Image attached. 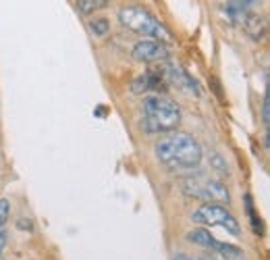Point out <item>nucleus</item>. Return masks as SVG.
Returning a JSON list of instances; mask_svg holds the SVG:
<instances>
[{
	"label": "nucleus",
	"mask_w": 270,
	"mask_h": 260,
	"mask_svg": "<svg viewBox=\"0 0 270 260\" xmlns=\"http://www.w3.org/2000/svg\"><path fill=\"white\" fill-rule=\"evenodd\" d=\"M156 158L170 171L195 169L202 162V146L189 133H168L154 146Z\"/></svg>",
	"instance_id": "obj_1"
},
{
	"label": "nucleus",
	"mask_w": 270,
	"mask_h": 260,
	"mask_svg": "<svg viewBox=\"0 0 270 260\" xmlns=\"http://www.w3.org/2000/svg\"><path fill=\"white\" fill-rule=\"evenodd\" d=\"M268 108H270V104H268V92H266V96H264V104H262V121H264V125H266V127H268V119H270Z\"/></svg>",
	"instance_id": "obj_15"
},
{
	"label": "nucleus",
	"mask_w": 270,
	"mask_h": 260,
	"mask_svg": "<svg viewBox=\"0 0 270 260\" xmlns=\"http://www.w3.org/2000/svg\"><path fill=\"white\" fill-rule=\"evenodd\" d=\"M5 245H7V233H5V231H0V256H3Z\"/></svg>",
	"instance_id": "obj_16"
},
{
	"label": "nucleus",
	"mask_w": 270,
	"mask_h": 260,
	"mask_svg": "<svg viewBox=\"0 0 270 260\" xmlns=\"http://www.w3.org/2000/svg\"><path fill=\"white\" fill-rule=\"evenodd\" d=\"M11 216V202L9 200H0V231H3V227L7 225Z\"/></svg>",
	"instance_id": "obj_14"
},
{
	"label": "nucleus",
	"mask_w": 270,
	"mask_h": 260,
	"mask_svg": "<svg viewBox=\"0 0 270 260\" xmlns=\"http://www.w3.org/2000/svg\"><path fill=\"white\" fill-rule=\"evenodd\" d=\"M183 194L189 196V198H195V200H202L206 204H214V202H229L231 200V194L226 185L218 179H212V177H189V179L183 181L181 185Z\"/></svg>",
	"instance_id": "obj_4"
},
{
	"label": "nucleus",
	"mask_w": 270,
	"mask_h": 260,
	"mask_svg": "<svg viewBox=\"0 0 270 260\" xmlns=\"http://www.w3.org/2000/svg\"><path fill=\"white\" fill-rule=\"evenodd\" d=\"M164 84V77L160 75V71H150L146 75H141L133 81V90L135 92H148V90H158Z\"/></svg>",
	"instance_id": "obj_8"
},
{
	"label": "nucleus",
	"mask_w": 270,
	"mask_h": 260,
	"mask_svg": "<svg viewBox=\"0 0 270 260\" xmlns=\"http://www.w3.org/2000/svg\"><path fill=\"white\" fill-rule=\"evenodd\" d=\"M237 19L241 21V27L245 30V34L251 36L253 40H264V38H266V34H268V23H266L264 17L255 15V13L245 11L243 15H239Z\"/></svg>",
	"instance_id": "obj_7"
},
{
	"label": "nucleus",
	"mask_w": 270,
	"mask_h": 260,
	"mask_svg": "<svg viewBox=\"0 0 270 260\" xmlns=\"http://www.w3.org/2000/svg\"><path fill=\"white\" fill-rule=\"evenodd\" d=\"M119 21L137 36H146L152 40H158V42H170L173 40L166 27L141 7H123L119 11Z\"/></svg>",
	"instance_id": "obj_3"
},
{
	"label": "nucleus",
	"mask_w": 270,
	"mask_h": 260,
	"mask_svg": "<svg viewBox=\"0 0 270 260\" xmlns=\"http://www.w3.org/2000/svg\"><path fill=\"white\" fill-rule=\"evenodd\" d=\"M255 3V0H231L229 5H226V11H229V15L233 19H237L239 15H243V13Z\"/></svg>",
	"instance_id": "obj_11"
},
{
	"label": "nucleus",
	"mask_w": 270,
	"mask_h": 260,
	"mask_svg": "<svg viewBox=\"0 0 270 260\" xmlns=\"http://www.w3.org/2000/svg\"><path fill=\"white\" fill-rule=\"evenodd\" d=\"M106 7H108V0H77V9L85 13V15H92V13Z\"/></svg>",
	"instance_id": "obj_10"
},
{
	"label": "nucleus",
	"mask_w": 270,
	"mask_h": 260,
	"mask_svg": "<svg viewBox=\"0 0 270 260\" xmlns=\"http://www.w3.org/2000/svg\"><path fill=\"white\" fill-rule=\"evenodd\" d=\"M90 30L94 32V36L104 38V36H108V32H110V23H108V19H104V17L92 19V21H90Z\"/></svg>",
	"instance_id": "obj_12"
},
{
	"label": "nucleus",
	"mask_w": 270,
	"mask_h": 260,
	"mask_svg": "<svg viewBox=\"0 0 270 260\" xmlns=\"http://www.w3.org/2000/svg\"><path fill=\"white\" fill-rule=\"evenodd\" d=\"M181 123L179 106L164 98L160 94H154L144 98V127L148 133H166L175 131Z\"/></svg>",
	"instance_id": "obj_2"
},
{
	"label": "nucleus",
	"mask_w": 270,
	"mask_h": 260,
	"mask_svg": "<svg viewBox=\"0 0 270 260\" xmlns=\"http://www.w3.org/2000/svg\"><path fill=\"white\" fill-rule=\"evenodd\" d=\"M187 241L202 245V248L214 250V245H216L218 239L212 237V235H210V231H206V229H193V231H189V233H187Z\"/></svg>",
	"instance_id": "obj_9"
},
{
	"label": "nucleus",
	"mask_w": 270,
	"mask_h": 260,
	"mask_svg": "<svg viewBox=\"0 0 270 260\" xmlns=\"http://www.w3.org/2000/svg\"><path fill=\"white\" fill-rule=\"evenodd\" d=\"M133 59L139 63H158L168 57V50L158 40H141L133 46Z\"/></svg>",
	"instance_id": "obj_6"
},
{
	"label": "nucleus",
	"mask_w": 270,
	"mask_h": 260,
	"mask_svg": "<svg viewBox=\"0 0 270 260\" xmlns=\"http://www.w3.org/2000/svg\"><path fill=\"white\" fill-rule=\"evenodd\" d=\"M173 260H191V258H189V256H185V254H177Z\"/></svg>",
	"instance_id": "obj_17"
},
{
	"label": "nucleus",
	"mask_w": 270,
	"mask_h": 260,
	"mask_svg": "<svg viewBox=\"0 0 270 260\" xmlns=\"http://www.w3.org/2000/svg\"><path fill=\"white\" fill-rule=\"evenodd\" d=\"M191 218H193V223H200L206 227H220L231 235L241 233L237 218L231 212H226L222 206H218V204H202V206L191 214Z\"/></svg>",
	"instance_id": "obj_5"
},
{
	"label": "nucleus",
	"mask_w": 270,
	"mask_h": 260,
	"mask_svg": "<svg viewBox=\"0 0 270 260\" xmlns=\"http://www.w3.org/2000/svg\"><path fill=\"white\" fill-rule=\"evenodd\" d=\"M245 208H247V214H249L251 229H253L258 235H262V221H260V216L255 214V210H253V204H251V198H249V196H245Z\"/></svg>",
	"instance_id": "obj_13"
}]
</instances>
